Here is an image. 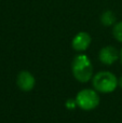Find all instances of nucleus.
<instances>
[{
	"mask_svg": "<svg viewBox=\"0 0 122 123\" xmlns=\"http://www.w3.org/2000/svg\"><path fill=\"white\" fill-rule=\"evenodd\" d=\"M71 71L77 81L86 83L93 78V65L90 57L83 53L76 55L71 63Z\"/></svg>",
	"mask_w": 122,
	"mask_h": 123,
	"instance_id": "nucleus-1",
	"label": "nucleus"
},
{
	"mask_svg": "<svg viewBox=\"0 0 122 123\" xmlns=\"http://www.w3.org/2000/svg\"><path fill=\"white\" fill-rule=\"evenodd\" d=\"M119 79L110 71H99L92 78V85L98 93L109 94L116 91Z\"/></svg>",
	"mask_w": 122,
	"mask_h": 123,
	"instance_id": "nucleus-2",
	"label": "nucleus"
},
{
	"mask_svg": "<svg viewBox=\"0 0 122 123\" xmlns=\"http://www.w3.org/2000/svg\"><path fill=\"white\" fill-rule=\"evenodd\" d=\"M77 106L84 111H91L97 108L101 103L98 92L94 89H82L76 95Z\"/></svg>",
	"mask_w": 122,
	"mask_h": 123,
	"instance_id": "nucleus-3",
	"label": "nucleus"
},
{
	"mask_svg": "<svg viewBox=\"0 0 122 123\" xmlns=\"http://www.w3.org/2000/svg\"><path fill=\"white\" fill-rule=\"evenodd\" d=\"M16 84L23 92H30L36 85V79L34 74L28 70H22L16 77Z\"/></svg>",
	"mask_w": 122,
	"mask_h": 123,
	"instance_id": "nucleus-4",
	"label": "nucleus"
},
{
	"mask_svg": "<svg viewBox=\"0 0 122 123\" xmlns=\"http://www.w3.org/2000/svg\"><path fill=\"white\" fill-rule=\"evenodd\" d=\"M91 42H92V38H91L89 32L79 31L78 34L75 35V37L71 40V47L76 52L83 53L84 51H86L90 48Z\"/></svg>",
	"mask_w": 122,
	"mask_h": 123,
	"instance_id": "nucleus-5",
	"label": "nucleus"
},
{
	"mask_svg": "<svg viewBox=\"0 0 122 123\" xmlns=\"http://www.w3.org/2000/svg\"><path fill=\"white\" fill-rule=\"evenodd\" d=\"M98 58L102 64L110 66L120 58V51H118L112 45H106L99 50Z\"/></svg>",
	"mask_w": 122,
	"mask_h": 123,
	"instance_id": "nucleus-6",
	"label": "nucleus"
},
{
	"mask_svg": "<svg viewBox=\"0 0 122 123\" xmlns=\"http://www.w3.org/2000/svg\"><path fill=\"white\" fill-rule=\"evenodd\" d=\"M101 23L103 24L106 27H109V26H114L116 22V14H115L112 11L107 10L101 15Z\"/></svg>",
	"mask_w": 122,
	"mask_h": 123,
	"instance_id": "nucleus-7",
	"label": "nucleus"
},
{
	"mask_svg": "<svg viewBox=\"0 0 122 123\" xmlns=\"http://www.w3.org/2000/svg\"><path fill=\"white\" fill-rule=\"evenodd\" d=\"M112 36L115 37L118 42L122 43V21L117 22L114 26H112Z\"/></svg>",
	"mask_w": 122,
	"mask_h": 123,
	"instance_id": "nucleus-8",
	"label": "nucleus"
},
{
	"mask_svg": "<svg viewBox=\"0 0 122 123\" xmlns=\"http://www.w3.org/2000/svg\"><path fill=\"white\" fill-rule=\"evenodd\" d=\"M65 107H66L68 110H73V109L77 108V102H76L75 98H68L65 103Z\"/></svg>",
	"mask_w": 122,
	"mask_h": 123,
	"instance_id": "nucleus-9",
	"label": "nucleus"
},
{
	"mask_svg": "<svg viewBox=\"0 0 122 123\" xmlns=\"http://www.w3.org/2000/svg\"><path fill=\"white\" fill-rule=\"evenodd\" d=\"M118 81H119V86H120L121 89H122V76L120 77V79H119Z\"/></svg>",
	"mask_w": 122,
	"mask_h": 123,
	"instance_id": "nucleus-10",
	"label": "nucleus"
},
{
	"mask_svg": "<svg viewBox=\"0 0 122 123\" xmlns=\"http://www.w3.org/2000/svg\"><path fill=\"white\" fill-rule=\"evenodd\" d=\"M119 60H120L121 64H122V49H121V51H120V58H119Z\"/></svg>",
	"mask_w": 122,
	"mask_h": 123,
	"instance_id": "nucleus-11",
	"label": "nucleus"
}]
</instances>
